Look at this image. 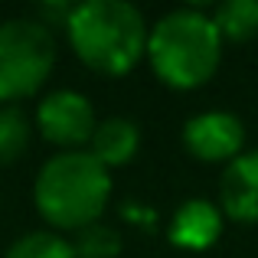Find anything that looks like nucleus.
I'll return each mask as SVG.
<instances>
[{
	"label": "nucleus",
	"mask_w": 258,
	"mask_h": 258,
	"mask_svg": "<svg viewBox=\"0 0 258 258\" xmlns=\"http://www.w3.org/2000/svg\"><path fill=\"white\" fill-rule=\"evenodd\" d=\"M111 200V170L88 151H59L36 170L33 206L52 232H79L101 222Z\"/></svg>",
	"instance_id": "2"
},
{
	"label": "nucleus",
	"mask_w": 258,
	"mask_h": 258,
	"mask_svg": "<svg viewBox=\"0 0 258 258\" xmlns=\"http://www.w3.org/2000/svg\"><path fill=\"white\" fill-rule=\"evenodd\" d=\"M62 30L79 62L98 76L118 79L144 59L151 26L127 0H82L69 10Z\"/></svg>",
	"instance_id": "1"
},
{
	"label": "nucleus",
	"mask_w": 258,
	"mask_h": 258,
	"mask_svg": "<svg viewBox=\"0 0 258 258\" xmlns=\"http://www.w3.org/2000/svg\"><path fill=\"white\" fill-rule=\"evenodd\" d=\"M209 20L222 43H248L258 36V0H222Z\"/></svg>",
	"instance_id": "10"
},
{
	"label": "nucleus",
	"mask_w": 258,
	"mask_h": 258,
	"mask_svg": "<svg viewBox=\"0 0 258 258\" xmlns=\"http://www.w3.org/2000/svg\"><path fill=\"white\" fill-rule=\"evenodd\" d=\"M222 216L239 226H258V147L242 151L235 160L222 167L219 203Z\"/></svg>",
	"instance_id": "7"
},
{
	"label": "nucleus",
	"mask_w": 258,
	"mask_h": 258,
	"mask_svg": "<svg viewBox=\"0 0 258 258\" xmlns=\"http://www.w3.org/2000/svg\"><path fill=\"white\" fill-rule=\"evenodd\" d=\"M95 160H98L105 170H118V167L131 164L141 151V127L131 118H101L95 124V134L85 147Z\"/></svg>",
	"instance_id": "9"
},
{
	"label": "nucleus",
	"mask_w": 258,
	"mask_h": 258,
	"mask_svg": "<svg viewBox=\"0 0 258 258\" xmlns=\"http://www.w3.org/2000/svg\"><path fill=\"white\" fill-rule=\"evenodd\" d=\"M39 138L49 141L59 151H85L95 134V108L76 88H52L39 98L36 114H33Z\"/></svg>",
	"instance_id": "5"
},
{
	"label": "nucleus",
	"mask_w": 258,
	"mask_h": 258,
	"mask_svg": "<svg viewBox=\"0 0 258 258\" xmlns=\"http://www.w3.org/2000/svg\"><path fill=\"white\" fill-rule=\"evenodd\" d=\"M183 147L203 164H229L245 151V124L232 111H200L183 124Z\"/></svg>",
	"instance_id": "6"
},
{
	"label": "nucleus",
	"mask_w": 258,
	"mask_h": 258,
	"mask_svg": "<svg viewBox=\"0 0 258 258\" xmlns=\"http://www.w3.org/2000/svg\"><path fill=\"white\" fill-rule=\"evenodd\" d=\"M33 124L20 105H0V167L13 164L30 147Z\"/></svg>",
	"instance_id": "12"
},
{
	"label": "nucleus",
	"mask_w": 258,
	"mask_h": 258,
	"mask_svg": "<svg viewBox=\"0 0 258 258\" xmlns=\"http://www.w3.org/2000/svg\"><path fill=\"white\" fill-rule=\"evenodd\" d=\"M222 46L226 43L219 39L206 10L180 7V10L164 13L151 26L144 59L151 62V72L167 88L193 92L219 72Z\"/></svg>",
	"instance_id": "3"
},
{
	"label": "nucleus",
	"mask_w": 258,
	"mask_h": 258,
	"mask_svg": "<svg viewBox=\"0 0 258 258\" xmlns=\"http://www.w3.org/2000/svg\"><path fill=\"white\" fill-rule=\"evenodd\" d=\"M4 258H76L72 245L66 235L52 232V229H36L26 232L4 252Z\"/></svg>",
	"instance_id": "13"
},
{
	"label": "nucleus",
	"mask_w": 258,
	"mask_h": 258,
	"mask_svg": "<svg viewBox=\"0 0 258 258\" xmlns=\"http://www.w3.org/2000/svg\"><path fill=\"white\" fill-rule=\"evenodd\" d=\"M222 229H226V216L216 206L213 200H183L180 206L173 209L170 226H167V239H170L173 248H183V252H206L219 242Z\"/></svg>",
	"instance_id": "8"
},
{
	"label": "nucleus",
	"mask_w": 258,
	"mask_h": 258,
	"mask_svg": "<svg viewBox=\"0 0 258 258\" xmlns=\"http://www.w3.org/2000/svg\"><path fill=\"white\" fill-rule=\"evenodd\" d=\"M69 245L76 258H118L124 252L121 232L114 226H108V222H92V226L72 232Z\"/></svg>",
	"instance_id": "11"
},
{
	"label": "nucleus",
	"mask_w": 258,
	"mask_h": 258,
	"mask_svg": "<svg viewBox=\"0 0 258 258\" xmlns=\"http://www.w3.org/2000/svg\"><path fill=\"white\" fill-rule=\"evenodd\" d=\"M56 33L36 17L0 23V105L33 98L56 66Z\"/></svg>",
	"instance_id": "4"
}]
</instances>
